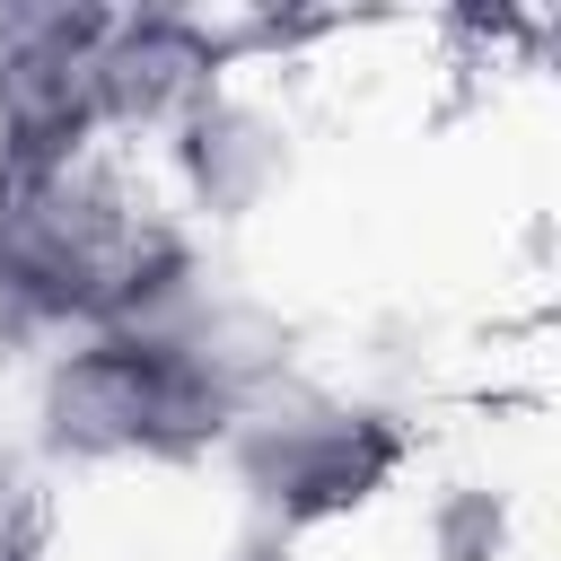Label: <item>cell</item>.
Instances as JSON below:
<instances>
[{
    "instance_id": "1",
    "label": "cell",
    "mask_w": 561,
    "mask_h": 561,
    "mask_svg": "<svg viewBox=\"0 0 561 561\" xmlns=\"http://www.w3.org/2000/svg\"><path fill=\"white\" fill-rule=\"evenodd\" d=\"M245 368L184 316V324H114L79 333L44 386H35V430L53 456L114 465V456H210L237 412H245Z\"/></svg>"
},
{
    "instance_id": "2",
    "label": "cell",
    "mask_w": 561,
    "mask_h": 561,
    "mask_svg": "<svg viewBox=\"0 0 561 561\" xmlns=\"http://www.w3.org/2000/svg\"><path fill=\"white\" fill-rule=\"evenodd\" d=\"M228 438H237V465L263 491L272 526L351 517L403 465V421L394 412H351V403H289V412L245 403Z\"/></svg>"
},
{
    "instance_id": "3",
    "label": "cell",
    "mask_w": 561,
    "mask_h": 561,
    "mask_svg": "<svg viewBox=\"0 0 561 561\" xmlns=\"http://www.w3.org/2000/svg\"><path fill=\"white\" fill-rule=\"evenodd\" d=\"M228 53L237 44L219 26L175 18V9L114 18L105 44H96V114L105 123H184L202 96H219Z\"/></svg>"
},
{
    "instance_id": "4",
    "label": "cell",
    "mask_w": 561,
    "mask_h": 561,
    "mask_svg": "<svg viewBox=\"0 0 561 561\" xmlns=\"http://www.w3.org/2000/svg\"><path fill=\"white\" fill-rule=\"evenodd\" d=\"M175 131V175H184V193L210 210V219H245L272 184H280V167H289V149H280V123L272 114H254L245 96H202L184 123H167Z\"/></svg>"
},
{
    "instance_id": "5",
    "label": "cell",
    "mask_w": 561,
    "mask_h": 561,
    "mask_svg": "<svg viewBox=\"0 0 561 561\" xmlns=\"http://www.w3.org/2000/svg\"><path fill=\"white\" fill-rule=\"evenodd\" d=\"M0 561H35V552H26V543H18V535H0Z\"/></svg>"
}]
</instances>
